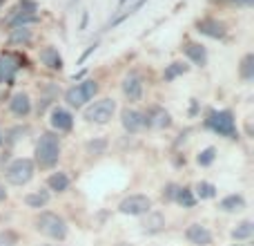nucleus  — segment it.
<instances>
[{
	"mask_svg": "<svg viewBox=\"0 0 254 246\" xmlns=\"http://www.w3.org/2000/svg\"><path fill=\"white\" fill-rule=\"evenodd\" d=\"M58 157H61V141L56 134L52 132H45L40 134L38 143H36V161L40 168H52L56 166Z\"/></svg>",
	"mask_w": 254,
	"mask_h": 246,
	"instance_id": "1",
	"label": "nucleus"
},
{
	"mask_svg": "<svg viewBox=\"0 0 254 246\" xmlns=\"http://www.w3.org/2000/svg\"><path fill=\"white\" fill-rule=\"evenodd\" d=\"M34 226L40 235H45V238H52V240H65L67 238V224L61 215H56V213H49V211L40 213V215L36 217Z\"/></svg>",
	"mask_w": 254,
	"mask_h": 246,
	"instance_id": "2",
	"label": "nucleus"
},
{
	"mask_svg": "<svg viewBox=\"0 0 254 246\" xmlns=\"http://www.w3.org/2000/svg\"><path fill=\"white\" fill-rule=\"evenodd\" d=\"M36 172V166L31 159H16L13 163H9L7 168V181L13 186H25L31 181V177H34Z\"/></svg>",
	"mask_w": 254,
	"mask_h": 246,
	"instance_id": "3",
	"label": "nucleus"
},
{
	"mask_svg": "<svg viewBox=\"0 0 254 246\" xmlns=\"http://www.w3.org/2000/svg\"><path fill=\"white\" fill-rule=\"evenodd\" d=\"M207 127L214 130L216 134L228 136V139H237V123L230 110H221V112H212L207 119Z\"/></svg>",
	"mask_w": 254,
	"mask_h": 246,
	"instance_id": "4",
	"label": "nucleus"
},
{
	"mask_svg": "<svg viewBox=\"0 0 254 246\" xmlns=\"http://www.w3.org/2000/svg\"><path fill=\"white\" fill-rule=\"evenodd\" d=\"M116 112V103L112 101V99H101V101L92 103V106L85 110V119L89 123H98V125H103V123H107L114 117Z\"/></svg>",
	"mask_w": 254,
	"mask_h": 246,
	"instance_id": "5",
	"label": "nucleus"
},
{
	"mask_svg": "<svg viewBox=\"0 0 254 246\" xmlns=\"http://www.w3.org/2000/svg\"><path fill=\"white\" fill-rule=\"evenodd\" d=\"M119 211L123 215H134V217H140V215H147L152 211V199L147 195H129L121 202Z\"/></svg>",
	"mask_w": 254,
	"mask_h": 246,
	"instance_id": "6",
	"label": "nucleus"
},
{
	"mask_svg": "<svg viewBox=\"0 0 254 246\" xmlns=\"http://www.w3.org/2000/svg\"><path fill=\"white\" fill-rule=\"evenodd\" d=\"M20 67V58L13 54H0V83H11Z\"/></svg>",
	"mask_w": 254,
	"mask_h": 246,
	"instance_id": "7",
	"label": "nucleus"
},
{
	"mask_svg": "<svg viewBox=\"0 0 254 246\" xmlns=\"http://www.w3.org/2000/svg\"><path fill=\"white\" fill-rule=\"evenodd\" d=\"M123 94L129 101H138L143 97V79L136 72H129L123 79Z\"/></svg>",
	"mask_w": 254,
	"mask_h": 246,
	"instance_id": "8",
	"label": "nucleus"
},
{
	"mask_svg": "<svg viewBox=\"0 0 254 246\" xmlns=\"http://www.w3.org/2000/svg\"><path fill=\"white\" fill-rule=\"evenodd\" d=\"M185 238H188V242L194 244V246H210L212 244V233L203 224L188 226V231H185Z\"/></svg>",
	"mask_w": 254,
	"mask_h": 246,
	"instance_id": "9",
	"label": "nucleus"
},
{
	"mask_svg": "<svg viewBox=\"0 0 254 246\" xmlns=\"http://www.w3.org/2000/svg\"><path fill=\"white\" fill-rule=\"evenodd\" d=\"M121 121H123V127L127 132H140L145 127V115L138 110H129V108L123 110Z\"/></svg>",
	"mask_w": 254,
	"mask_h": 246,
	"instance_id": "10",
	"label": "nucleus"
},
{
	"mask_svg": "<svg viewBox=\"0 0 254 246\" xmlns=\"http://www.w3.org/2000/svg\"><path fill=\"white\" fill-rule=\"evenodd\" d=\"M52 127L58 132H69L74 127V117L63 108H54L52 110Z\"/></svg>",
	"mask_w": 254,
	"mask_h": 246,
	"instance_id": "11",
	"label": "nucleus"
},
{
	"mask_svg": "<svg viewBox=\"0 0 254 246\" xmlns=\"http://www.w3.org/2000/svg\"><path fill=\"white\" fill-rule=\"evenodd\" d=\"M172 123V117L167 110L163 108H154L149 115H145V125H152V127H167Z\"/></svg>",
	"mask_w": 254,
	"mask_h": 246,
	"instance_id": "12",
	"label": "nucleus"
},
{
	"mask_svg": "<svg viewBox=\"0 0 254 246\" xmlns=\"http://www.w3.org/2000/svg\"><path fill=\"white\" fill-rule=\"evenodd\" d=\"M9 108H11V112L16 117H27L31 112V101H29V97H27V94L18 92V94H13V97H11Z\"/></svg>",
	"mask_w": 254,
	"mask_h": 246,
	"instance_id": "13",
	"label": "nucleus"
},
{
	"mask_svg": "<svg viewBox=\"0 0 254 246\" xmlns=\"http://www.w3.org/2000/svg\"><path fill=\"white\" fill-rule=\"evenodd\" d=\"M198 31L205 36H210V38H223L225 36V27L221 25L219 20H212V18H205V20L198 22Z\"/></svg>",
	"mask_w": 254,
	"mask_h": 246,
	"instance_id": "14",
	"label": "nucleus"
},
{
	"mask_svg": "<svg viewBox=\"0 0 254 246\" xmlns=\"http://www.w3.org/2000/svg\"><path fill=\"white\" fill-rule=\"evenodd\" d=\"M185 54H188V58L194 63V65L203 67L207 63V52L205 47H203L201 43H188L185 45Z\"/></svg>",
	"mask_w": 254,
	"mask_h": 246,
	"instance_id": "15",
	"label": "nucleus"
},
{
	"mask_svg": "<svg viewBox=\"0 0 254 246\" xmlns=\"http://www.w3.org/2000/svg\"><path fill=\"white\" fill-rule=\"evenodd\" d=\"M40 61L49 67V70H63V58L56 47H45L40 52Z\"/></svg>",
	"mask_w": 254,
	"mask_h": 246,
	"instance_id": "16",
	"label": "nucleus"
},
{
	"mask_svg": "<svg viewBox=\"0 0 254 246\" xmlns=\"http://www.w3.org/2000/svg\"><path fill=\"white\" fill-rule=\"evenodd\" d=\"M219 208L223 213H239L246 208V199H243L241 195H228L225 199H221Z\"/></svg>",
	"mask_w": 254,
	"mask_h": 246,
	"instance_id": "17",
	"label": "nucleus"
},
{
	"mask_svg": "<svg viewBox=\"0 0 254 246\" xmlns=\"http://www.w3.org/2000/svg\"><path fill=\"white\" fill-rule=\"evenodd\" d=\"M65 101L69 103L71 108H76V110H78V108H83L85 103H87V99H85V94H83V90H80V85H76V88H69L65 92Z\"/></svg>",
	"mask_w": 254,
	"mask_h": 246,
	"instance_id": "18",
	"label": "nucleus"
},
{
	"mask_svg": "<svg viewBox=\"0 0 254 246\" xmlns=\"http://www.w3.org/2000/svg\"><path fill=\"white\" fill-rule=\"evenodd\" d=\"M47 186H49V190L63 193V190L69 188V177H67L65 172H54V175L47 179Z\"/></svg>",
	"mask_w": 254,
	"mask_h": 246,
	"instance_id": "19",
	"label": "nucleus"
},
{
	"mask_svg": "<svg viewBox=\"0 0 254 246\" xmlns=\"http://www.w3.org/2000/svg\"><path fill=\"white\" fill-rule=\"evenodd\" d=\"M47 202H49L47 190H36V193H29L25 197V204L29 208H43V206H47Z\"/></svg>",
	"mask_w": 254,
	"mask_h": 246,
	"instance_id": "20",
	"label": "nucleus"
},
{
	"mask_svg": "<svg viewBox=\"0 0 254 246\" xmlns=\"http://www.w3.org/2000/svg\"><path fill=\"white\" fill-rule=\"evenodd\" d=\"M163 226H165V220H163L161 213H147V220L143 222V229L147 231V233H156V231H161Z\"/></svg>",
	"mask_w": 254,
	"mask_h": 246,
	"instance_id": "21",
	"label": "nucleus"
},
{
	"mask_svg": "<svg viewBox=\"0 0 254 246\" xmlns=\"http://www.w3.org/2000/svg\"><path fill=\"white\" fill-rule=\"evenodd\" d=\"M174 202L181 204L183 208H192L196 204V197L190 188H176V195H174Z\"/></svg>",
	"mask_w": 254,
	"mask_h": 246,
	"instance_id": "22",
	"label": "nucleus"
},
{
	"mask_svg": "<svg viewBox=\"0 0 254 246\" xmlns=\"http://www.w3.org/2000/svg\"><path fill=\"white\" fill-rule=\"evenodd\" d=\"M188 70H190V67L185 65V63L176 61V63H172V65L165 67V72H163V79H165V81H174V79H179V76H183Z\"/></svg>",
	"mask_w": 254,
	"mask_h": 246,
	"instance_id": "23",
	"label": "nucleus"
},
{
	"mask_svg": "<svg viewBox=\"0 0 254 246\" xmlns=\"http://www.w3.org/2000/svg\"><path fill=\"white\" fill-rule=\"evenodd\" d=\"M31 22H38V16L36 13H18L16 11V16H11L9 18V27H27V25H31Z\"/></svg>",
	"mask_w": 254,
	"mask_h": 246,
	"instance_id": "24",
	"label": "nucleus"
},
{
	"mask_svg": "<svg viewBox=\"0 0 254 246\" xmlns=\"http://www.w3.org/2000/svg\"><path fill=\"white\" fill-rule=\"evenodd\" d=\"M252 233H254V224L246 220L232 231V238L234 240H248V238H252Z\"/></svg>",
	"mask_w": 254,
	"mask_h": 246,
	"instance_id": "25",
	"label": "nucleus"
},
{
	"mask_svg": "<svg viewBox=\"0 0 254 246\" xmlns=\"http://www.w3.org/2000/svg\"><path fill=\"white\" fill-rule=\"evenodd\" d=\"M241 79L243 81L254 79V54H248V56L241 61Z\"/></svg>",
	"mask_w": 254,
	"mask_h": 246,
	"instance_id": "26",
	"label": "nucleus"
},
{
	"mask_svg": "<svg viewBox=\"0 0 254 246\" xmlns=\"http://www.w3.org/2000/svg\"><path fill=\"white\" fill-rule=\"evenodd\" d=\"M196 197L198 199H214L216 197V186L207 184V181H201V184L196 186Z\"/></svg>",
	"mask_w": 254,
	"mask_h": 246,
	"instance_id": "27",
	"label": "nucleus"
},
{
	"mask_svg": "<svg viewBox=\"0 0 254 246\" xmlns=\"http://www.w3.org/2000/svg\"><path fill=\"white\" fill-rule=\"evenodd\" d=\"M31 29L29 27H13L11 29V43H29Z\"/></svg>",
	"mask_w": 254,
	"mask_h": 246,
	"instance_id": "28",
	"label": "nucleus"
},
{
	"mask_svg": "<svg viewBox=\"0 0 254 246\" xmlns=\"http://www.w3.org/2000/svg\"><path fill=\"white\" fill-rule=\"evenodd\" d=\"M214 159H216V148H205V150H201L198 152V157H196V161H198V166H210V163H214Z\"/></svg>",
	"mask_w": 254,
	"mask_h": 246,
	"instance_id": "29",
	"label": "nucleus"
},
{
	"mask_svg": "<svg viewBox=\"0 0 254 246\" xmlns=\"http://www.w3.org/2000/svg\"><path fill=\"white\" fill-rule=\"evenodd\" d=\"M80 90H83L85 99H87V101H92V99L98 94V83H96V81H92V79L83 81V83H80Z\"/></svg>",
	"mask_w": 254,
	"mask_h": 246,
	"instance_id": "30",
	"label": "nucleus"
},
{
	"mask_svg": "<svg viewBox=\"0 0 254 246\" xmlns=\"http://www.w3.org/2000/svg\"><path fill=\"white\" fill-rule=\"evenodd\" d=\"M105 148H107L105 139H94V141H89L87 143V152L89 154H103L105 152Z\"/></svg>",
	"mask_w": 254,
	"mask_h": 246,
	"instance_id": "31",
	"label": "nucleus"
},
{
	"mask_svg": "<svg viewBox=\"0 0 254 246\" xmlns=\"http://www.w3.org/2000/svg\"><path fill=\"white\" fill-rule=\"evenodd\" d=\"M16 11L18 13H36V11H38V4H36L34 0H22V2L18 4Z\"/></svg>",
	"mask_w": 254,
	"mask_h": 246,
	"instance_id": "32",
	"label": "nucleus"
},
{
	"mask_svg": "<svg viewBox=\"0 0 254 246\" xmlns=\"http://www.w3.org/2000/svg\"><path fill=\"white\" fill-rule=\"evenodd\" d=\"M18 238L13 231H4V233H0V246H16Z\"/></svg>",
	"mask_w": 254,
	"mask_h": 246,
	"instance_id": "33",
	"label": "nucleus"
},
{
	"mask_svg": "<svg viewBox=\"0 0 254 246\" xmlns=\"http://www.w3.org/2000/svg\"><path fill=\"white\" fill-rule=\"evenodd\" d=\"M176 188H179V186H174V184H167L165 188H163V199H167V202H174Z\"/></svg>",
	"mask_w": 254,
	"mask_h": 246,
	"instance_id": "34",
	"label": "nucleus"
},
{
	"mask_svg": "<svg viewBox=\"0 0 254 246\" xmlns=\"http://www.w3.org/2000/svg\"><path fill=\"white\" fill-rule=\"evenodd\" d=\"M96 47H98V43H92V45H89V47L83 52V56L78 58V65H80V63H85V61H87V58H89V54H94V52H96Z\"/></svg>",
	"mask_w": 254,
	"mask_h": 246,
	"instance_id": "35",
	"label": "nucleus"
},
{
	"mask_svg": "<svg viewBox=\"0 0 254 246\" xmlns=\"http://www.w3.org/2000/svg\"><path fill=\"white\" fill-rule=\"evenodd\" d=\"M232 2H234V4H239V7H250L254 0H232Z\"/></svg>",
	"mask_w": 254,
	"mask_h": 246,
	"instance_id": "36",
	"label": "nucleus"
},
{
	"mask_svg": "<svg viewBox=\"0 0 254 246\" xmlns=\"http://www.w3.org/2000/svg\"><path fill=\"white\" fill-rule=\"evenodd\" d=\"M87 20H89V13H83V20H80V29H87Z\"/></svg>",
	"mask_w": 254,
	"mask_h": 246,
	"instance_id": "37",
	"label": "nucleus"
},
{
	"mask_svg": "<svg viewBox=\"0 0 254 246\" xmlns=\"http://www.w3.org/2000/svg\"><path fill=\"white\" fill-rule=\"evenodd\" d=\"M4 197H7V193H4V188L0 186V199H4Z\"/></svg>",
	"mask_w": 254,
	"mask_h": 246,
	"instance_id": "38",
	"label": "nucleus"
},
{
	"mask_svg": "<svg viewBox=\"0 0 254 246\" xmlns=\"http://www.w3.org/2000/svg\"><path fill=\"white\" fill-rule=\"evenodd\" d=\"M127 2H129V0H119V4H121V7H123V4H127Z\"/></svg>",
	"mask_w": 254,
	"mask_h": 246,
	"instance_id": "39",
	"label": "nucleus"
},
{
	"mask_svg": "<svg viewBox=\"0 0 254 246\" xmlns=\"http://www.w3.org/2000/svg\"><path fill=\"white\" fill-rule=\"evenodd\" d=\"M0 143H2V136H0Z\"/></svg>",
	"mask_w": 254,
	"mask_h": 246,
	"instance_id": "40",
	"label": "nucleus"
},
{
	"mask_svg": "<svg viewBox=\"0 0 254 246\" xmlns=\"http://www.w3.org/2000/svg\"><path fill=\"white\" fill-rule=\"evenodd\" d=\"M2 2H4V0H0V4H2Z\"/></svg>",
	"mask_w": 254,
	"mask_h": 246,
	"instance_id": "41",
	"label": "nucleus"
},
{
	"mask_svg": "<svg viewBox=\"0 0 254 246\" xmlns=\"http://www.w3.org/2000/svg\"><path fill=\"white\" fill-rule=\"evenodd\" d=\"M237 246H239V244H237Z\"/></svg>",
	"mask_w": 254,
	"mask_h": 246,
	"instance_id": "42",
	"label": "nucleus"
}]
</instances>
